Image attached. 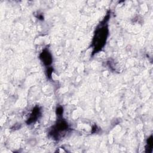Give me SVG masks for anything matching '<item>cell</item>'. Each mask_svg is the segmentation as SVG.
Segmentation results:
<instances>
[{"mask_svg":"<svg viewBox=\"0 0 153 153\" xmlns=\"http://www.w3.org/2000/svg\"><path fill=\"white\" fill-rule=\"evenodd\" d=\"M68 129V124L64 120H61L54 127L53 129L50 132V134L54 138L58 139L60 136H62V133Z\"/></svg>","mask_w":153,"mask_h":153,"instance_id":"cell-2","label":"cell"},{"mask_svg":"<svg viewBox=\"0 0 153 153\" xmlns=\"http://www.w3.org/2000/svg\"><path fill=\"white\" fill-rule=\"evenodd\" d=\"M39 111H40V110L39 109V108L36 107V108H34V109L33 110V112L30 115V117L28 119V121L27 122V123L28 124H30L36 120V119L38 117V115L39 114Z\"/></svg>","mask_w":153,"mask_h":153,"instance_id":"cell-4","label":"cell"},{"mask_svg":"<svg viewBox=\"0 0 153 153\" xmlns=\"http://www.w3.org/2000/svg\"><path fill=\"white\" fill-rule=\"evenodd\" d=\"M63 113V108L62 107H59L57 109V114L58 116H60Z\"/></svg>","mask_w":153,"mask_h":153,"instance_id":"cell-5","label":"cell"},{"mask_svg":"<svg viewBox=\"0 0 153 153\" xmlns=\"http://www.w3.org/2000/svg\"><path fill=\"white\" fill-rule=\"evenodd\" d=\"M108 17L109 14L107 16V17H106L102 22V23L99 25V27L96 30L93 41V44L94 46L93 53L100 51L105 44L108 35V26L106 25V22L108 20Z\"/></svg>","mask_w":153,"mask_h":153,"instance_id":"cell-1","label":"cell"},{"mask_svg":"<svg viewBox=\"0 0 153 153\" xmlns=\"http://www.w3.org/2000/svg\"><path fill=\"white\" fill-rule=\"evenodd\" d=\"M40 59L43 62L45 65H50L52 62V58L51 54L48 52V50H44L40 54Z\"/></svg>","mask_w":153,"mask_h":153,"instance_id":"cell-3","label":"cell"}]
</instances>
